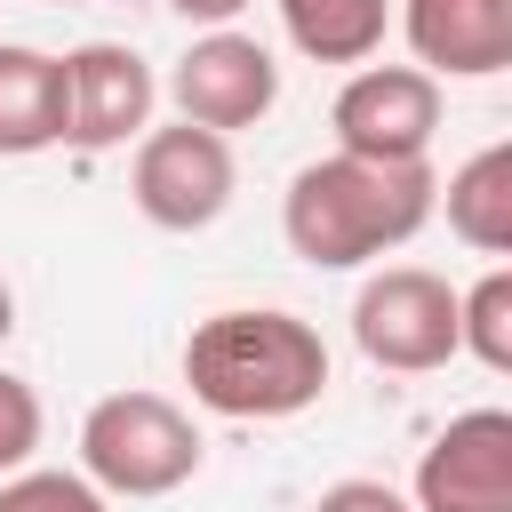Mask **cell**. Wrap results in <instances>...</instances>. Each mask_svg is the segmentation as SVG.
<instances>
[{"mask_svg":"<svg viewBox=\"0 0 512 512\" xmlns=\"http://www.w3.org/2000/svg\"><path fill=\"white\" fill-rule=\"evenodd\" d=\"M456 352H472L488 376L512 368V272H480L472 288H456Z\"/></svg>","mask_w":512,"mask_h":512,"instance_id":"5bb4252c","label":"cell"},{"mask_svg":"<svg viewBox=\"0 0 512 512\" xmlns=\"http://www.w3.org/2000/svg\"><path fill=\"white\" fill-rule=\"evenodd\" d=\"M448 232L480 256H504L512 248V144H480L456 176H448Z\"/></svg>","mask_w":512,"mask_h":512,"instance_id":"7c38bea8","label":"cell"},{"mask_svg":"<svg viewBox=\"0 0 512 512\" xmlns=\"http://www.w3.org/2000/svg\"><path fill=\"white\" fill-rule=\"evenodd\" d=\"M40 424H48V416H40V392H32L24 376H8V368H0V480L32 464Z\"/></svg>","mask_w":512,"mask_h":512,"instance_id":"2e32d148","label":"cell"},{"mask_svg":"<svg viewBox=\"0 0 512 512\" xmlns=\"http://www.w3.org/2000/svg\"><path fill=\"white\" fill-rule=\"evenodd\" d=\"M280 32L312 56V64H368L384 48V0H272Z\"/></svg>","mask_w":512,"mask_h":512,"instance_id":"4fadbf2b","label":"cell"},{"mask_svg":"<svg viewBox=\"0 0 512 512\" xmlns=\"http://www.w3.org/2000/svg\"><path fill=\"white\" fill-rule=\"evenodd\" d=\"M168 8H176L184 24H208V32H224V24H232L248 0H168Z\"/></svg>","mask_w":512,"mask_h":512,"instance_id":"ac0fdd59","label":"cell"},{"mask_svg":"<svg viewBox=\"0 0 512 512\" xmlns=\"http://www.w3.org/2000/svg\"><path fill=\"white\" fill-rule=\"evenodd\" d=\"M416 512H512V416L464 408L416 464Z\"/></svg>","mask_w":512,"mask_h":512,"instance_id":"9c48e42d","label":"cell"},{"mask_svg":"<svg viewBox=\"0 0 512 512\" xmlns=\"http://www.w3.org/2000/svg\"><path fill=\"white\" fill-rule=\"evenodd\" d=\"M8 328H16V288L0 280V344H8Z\"/></svg>","mask_w":512,"mask_h":512,"instance_id":"d6986e66","label":"cell"},{"mask_svg":"<svg viewBox=\"0 0 512 512\" xmlns=\"http://www.w3.org/2000/svg\"><path fill=\"white\" fill-rule=\"evenodd\" d=\"M352 344L392 376H432L456 360V288L424 264H384L352 296Z\"/></svg>","mask_w":512,"mask_h":512,"instance_id":"277c9868","label":"cell"},{"mask_svg":"<svg viewBox=\"0 0 512 512\" xmlns=\"http://www.w3.org/2000/svg\"><path fill=\"white\" fill-rule=\"evenodd\" d=\"M200 472V424L168 392H104L80 416V480L96 496H176Z\"/></svg>","mask_w":512,"mask_h":512,"instance_id":"3957f363","label":"cell"},{"mask_svg":"<svg viewBox=\"0 0 512 512\" xmlns=\"http://www.w3.org/2000/svg\"><path fill=\"white\" fill-rule=\"evenodd\" d=\"M64 144V56L0 40V160Z\"/></svg>","mask_w":512,"mask_h":512,"instance_id":"8fae6325","label":"cell"},{"mask_svg":"<svg viewBox=\"0 0 512 512\" xmlns=\"http://www.w3.org/2000/svg\"><path fill=\"white\" fill-rule=\"evenodd\" d=\"M232 144L208 136V128H144L136 136V160H128V200L144 224L160 232H208L224 208H232Z\"/></svg>","mask_w":512,"mask_h":512,"instance_id":"5b68a950","label":"cell"},{"mask_svg":"<svg viewBox=\"0 0 512 512\" xmlns=\"http://www.w3.org/2000/svg\"><path fill=\"white\" fill-rule=\"evenodd\" d=\"M0 512H112L80 472H8L0 480Z\"/></svg>","mask_w":512,"mask_h":512,"instance_id":"9a60e30c","label":"cell"},{"mask_svg":"<svg viewBox=\"0 0 512 512\" xmlns=\"http://www.w3.org/2000/svg\"><path fill=\"white\" fill-rule=\"evenodd\" d=\"M168 104L184 128H208V136H232V128H256L272 104H280V64L264 40L248 32H200L176 72H168Z\"/></svg>","mask_w":512,"mask_h":512,"instance_id":"52a82bcc","label":"cell"},{"mask_svg":"<svg viewBox=\"0 0 512 512\" xmlns=\"http://www.w3.org/2000/svg\"><path fill=\"white\" fill-rule=\"evenodd\" d=\"M432 208H440V176L424 160L384 168V160L328 152V160L288 176L280 232L312 272H352V264H376L392 248H408L432 224Z\"/></svg>","mask_w":512,"mask_h":512,"instance_id":"6da1fadb","label":"cell"},{"mask_svg":"<svg viewBox=\"0 0 512 512\" xmlns=\"http://www.w3.org/2000/svg\"><path fill=\"white\" fill-rule=\"evenodd\" d=\"M184 384L208 416L280 424V416H304L328 392V344H320L312 320L272 312V304L208 312L184 336Z\"/></svg>","mask_w":512,"mask_h":512,"instance_id":"7a4b0ae2","label":"cell"},{"mask_svg":"<svg viewBox=\"0 0 512 512\" xmlns=\"http://www.w3.org/2000/svg\"><path fill=\"white\" fill-rule=\"evenodd\" d=\"M328 128H336V152L408 168V160L432 152V128H440V80L416 72V64H360V72L336 88Z\"/></svg>","mask_w":512,"mask_h":512,"instance_id":"8992f818","label":"cell"},{"mask_svg":"<svg viewBox=\"0 0 512 512\" xmlns=\"http://www.w3.org/2000/svg\"><path fill=\"white\" fill-rule=\"evenodd\" d=\"M312 512H416V504L400 488H384V480H336V488H320Z\"/></svg>","mask_w":512,"mask_h":512,"instance_id":"e0dca14e","label":"cell"},{"mask_svg":"<svg viewBox=\"0 0 512 512\" xmlns=\"http://www.w3.org/2000/svg\"><path fill=\"white\" fill-rule=\"evenodd\" d=\"M152 104H160V80L128 40H80L64 56V144L112 152L152 128Z\"/></svg>","mask_w":512,"mask_h":512,"instance_id":"ba28073f","label":"cell"},{"mask_svg":"<svg viewBox=\"0 0 512 512\" xmlns=\"http://www.w3.org/2000/svg\"><path fill=\"white\" fill-rule=\"evenodd\" d=\"M400 32L432 80H488L512 64V0H400Z\"/></svg>","mask_w":512,"mask_h":512,"instance_id":"30bf717a","label":"cell"}]
</instances>
